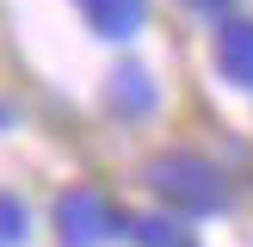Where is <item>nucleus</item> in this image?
<instances>
[{
  "instance_id": "obj_1",
  "label": "nucleus",
  "mask_w": 253,
  "mask_h": 247,
  "mask_svg": "<svg viewBox=\"0 0 253 247\" xmlns=\"http://www.w3.org/2000/svg\"><path fill=\"white\" fill-rule=\"evenodd\" d=\"M142 185L155 192L161 210L185 216L192 229L210 222V216H222V210L235 204L229 167H222L216 155H204V148H161V155H148L142 161Z\"/></svg>"
},
{
  "instance_id": "obj_7",
  "label": "nucleus",
  "mask_w": 253,
  "mask_h": 247,
  "mask_svg": "<svg viewBox=\"0 0 253 247\" xmlns=\"http://www.w3.org/2000/svg\"><path fill=\"white\" fill-rule=\"evenodd\" d=\"M31 241V204L12 185H0V247H25Z\"/></svg>"
},
{
  "instance_id": "obj_2",
  "label": "nucleus",
  "mask_w": 253,
  "mask_h": 247,
  "mask_svg": "<svg viewBox=\"0 0 253 247\" xmlns=\"http://www.w3.org/2000/svg\"><path fill=\"white\" fill-rule=\"evenodd\" d=\"M49 229H56V247H111L130 241V210H118L93 179H74L49 204Z\"/></svg>"
},
{
  "instance_id": "obj_4",
  "label": "nucleus",
  "mask_w": 253,
  "mask_h": 247,
  "mask_svg": "<svg viewBox=\"0 0 253 247\" xmlns=\"http://www.w3.org/2000/svg\"><path fill=\"white\" fill-rule=\"evenodd\" d=\"M210 74L235 93H253V12H229L210 25Z\"/></svg>"
},
{
  "instance_id": "obj_8",
  "label": "nucleus",
  "mask_w": 253,
  "mask_h": 247,
  "mask_svg": "<svg viewBox=\"0 0 253 247\" xmlns=\"http://www.w3.org/2000/svg\"><path fill=\"white\" fill-rule=\"evenodd\" d=\"M179 6H185V12H198V19H210V25H216V19H229V12H241V0H179Z\"/></svg>"
},
{
  "instance_id": "obj_6",
  "label": "nucleus",
  "mask_w": 253,
  "mask_h": 247,
  "mask_svg": "<svg viewBox=\"0 0 253 247\" xmlns=\"http://www.w3.org/2000/svg\"><path fill=\"white\" fill-rule=\"evenodd\" d=\"M130 241L136 247H198L192 241V222L173 216V210H142V216H130Z\"/></svg>"
},
{
  "instance_id": "obj_3",
  "label": "nucleus",
  "mask_w": 253,
  "mask_h": 247,
  "mask_svg": "<svg viewBox=\"0 0 253 247\" xmlns=\"http://www.w3.org/2000/svg\"><path fill=\"white\" fill-rule=\"evenodd\" d=\"M99 99H105V111H111L118 124H148V118L161 111V81H155L148 62H111Z\"/></svg>"
},
{
  "instance_id": "obj_5",
  "label": "nucleus",
  "mask_w": 253,
  "mask_h": 247,
  "mask_svg": "<svg viewBox=\"0 0 253 247\" xmlns=\"http://www.w3.org/2000/svg\"><path fill=\"white\" fill-rule=\"evenodd\" d=\"M74 12H81V25L93 37H105V43H136V37L148 31V19H155L148 0H74Z\"/></svg>"
},
{
  "instance_id": "obj_9",
  "label": "nucleus",
  "mask_w": 253,
  "mask_h": 247,
  "mask_svg": "<svg viewBox=\"0 0 253 247\" xmlns=\"http://www.w3.org/2000/svg\"><path fill=\"white\" fill-rule=\"evenodd\" d=\"M6 130H12V105L0 99V136H6Z\"/></svg>"
}]
</instances>
